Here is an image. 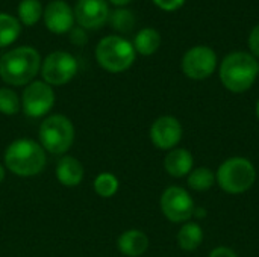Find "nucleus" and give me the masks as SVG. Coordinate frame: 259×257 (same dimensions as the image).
<instances>
[{
    "mask_svg": "<svg viewBox=\"0 0 259 257\" xmlns=\"http://www.w3.org/2000/svg\"><path fill=\"white\" fill-rule=\"evenodd\" d=\"M47 164V151L39 142L29 138L12 141L3 155V165L6 171L18 177H33L42 173Z\"/></svg>",
    "mask_w": 259,
    "mask_h": 257,
    "instance_id": "1",
    "label": "nucleus"
},
{
    "mask_svg": "<svg viewBox=\"0 0 259 257\" xmlns=\"http://www.w3.org/2000/svg\"><path fill=\"white\" fill-rule=\"evenodd\" d=\"M41 56L29 45L15 47L0 58V77L9 86H26L41 70Z\"/></svg>",
    "mask_w": 259,
    "mask_h": 257,
    "instance_id": "2",
    "label": "nucleus"
},
{
    "mask_svg": "<svg viewBox=\"0 0 259 257\" xmlns=\"http://www.w3.org/2000/svg\"><path fill=\"white\" fill-rule=\"evenodd\" d=\"M258 70L259 64L253 55L247 52H234L223 59L219 74L226 89L241 94L253 86Z\"/></svg>",
    "mask_w": 259,
    "mask_h": 257,
    "instance_id": "3",
    "label": "nucleus"
},
{
    "mask_svg": "<svg viewBox=\"0 0 259 257\" xmlns=\"http://www.w3.org/2000/svg\"><path fill=\"white\" fill-rule=\"evenodd\" d=\"M76 136L71 120L62 114H53L42 120L38 130V142L41 147L56 156H64L73 145Z\"/></svg>",
    "mask_w": 259,
    "mask_h": 257,
    "instance_id": "4",
    "label": "nucleus"
},
{
    "mask_svg": "<svg viewBox=\"0 0 259 257\" xmlns=\"http://www.w3.org/2000/svg\"><path fill=\"white\" fill-rule=\"evenodd\" d=\"M137 58L134 44L120 35H108L100 39L96 47V59L99 65L109 73H123L129 70Z\"/></svg>",
    "mask_w": 259,
    "mask_h": 257,
    "instance_id": "5",
    "label": "nucleus"
},
{
    "mask_svg": "<svg viewBox=\"0 0 259 257\" xmlns=\"http://www.w3.org/2000/svg\"><path fill=\"white\" fill-rule=\"evenodd\" d=\"M215 180L228 194H244L256 182V168L246 158H229L219 167Z\"/></svg>",
    "mask_w": 259,
    "mask_h": 257,
    "instance_id": "6",
    "label": "nucleus"
},
{
    "mask_svg": "<svg viewBox=\"0 0 259 257\" xmlns=\"http://www.w3.org/2000/svg\"><path fill=\"white\" fill-rule=\"evenodd\" d=\"M77 61L71 53L56 50L41 62L39 71L46 83L50 86H62L73 80V77L77 74Z\"/></svg>",
    "mask_w": 259,
    "mask_h": 257,
    "instance_id": "7",
    "label": "nucleus"
},
{
    "mask_svg": "<svg viewBox=\"0 0 259 257\" xmlns=\"http://www.w3.org/2000/svg\"><path fill=\"white\" fill-rule=\"evenodd\" d=\"M55 106V91L44 80L26 85L21 94V111L30 118L46 117Z\"/></svg>",
    "mask_w": 259,
    "mask_h": 257,
    "instance_id": "8",
    "label": "nucleus"
},
{
    "mask_svg": "<svg viewBox=\"0 0 259 257\" xmlns=\"http://www.w3.org/2000/svg\"><path fill=\"white\" fill-rule=\"evenodd\" d=\"M161 211L164 217L170 223H188V220L193 218L194 215V200L188 194L187 189L181 186H170L167 188L159 200Z\"/></svg>",
    "mask_w": 259,
    "mask_h": 257,
    "instance_id": "9",
    "label": "nucleus"
},
{
    "mask_svg": "<svg viewBox=\"0 0 259 257\" xmlns=\"http://www.w3.org/2000/svg\"><path fill=\"white\" fill-rule=\"evenodd\" d=\"M217 68V55L208 45H196L185 52L182 58V71L188 79L205 80Z\"/></svg>",
    "mask_w": 259,
    "mask_h": 257,
    "instance_id": "10",
    "label": "nucleus"
},
{
    "mask_svg": "<svg viewBox=\"0 0 259 257\" xmlns=\"http://www.w3.org/2000/svg\"><path fill=\"white\" fill-rule=\"evenodd\" d=\"M184 135L182 124L171 115H162L156 118L150 127V139L159 150H173L181 142Z\"/></svg>",
    "mask_w": 259,
    "mask_h": 257,
    "instance_id": "11",
    "label": "nucleus"
},
{
    "mask_svg": "<svg viewBox=\"0 0 259 257\" xmlns=\"http://www.w3.org/2000/svg\"><path fill=\"white\" fill-rule=\"evenodd\" d=\"M73 12L77 24L85 30L100 29L108 23L111 14L106 0H77Z\"/></svg>",
    "mask_w": 259,
    "mask_h": 257,
    "instance_id": "12",
    "label": "nucleus"
},
{
    "mask_svg": "<svg viewBox=\"0 0 259 257\" xmlns=\"http://www.w3.org/2000/svg\"><path fill=\"white\" fill-rule=\"evenodd\" d=\"M42 20L46 27L56 35L68 33L74 24V12L71 6L64 0H53L50 2L42 12Z\"/></svg>",
    "mask_w": 259,
    "mask_h": 257,
    "instance_id": "13",
    "label": "nucleus"
},
{
    "mask_svg": "<svg viewBox=\"0 0 259 257\" xmlns=\"http://www.w3.org/2000/svg\"><path fill=\"white\" fill-rule=\"evenodd\" d=\"M55 174H56L58 182L62 186L76 188L82 183V180L85 177V168L77 158L64 155L56 164Z\"/></svg>",
    "mask_w": 259,
    "mask_h": 257,
    "instance_id": "14",
    "label": "nucleus"
},
{
    "mask_svg": "<svg viewBox=\"0 0 259 257\" xmlns=\"http://www.w3.org/2000/svg\"><path fill=\"white\" fill-rule=\"evenodd\" d=\"M117 248L124 256L140 257L149 248V238L144 232L138 229H129L118 236Z\"/></svg>",
    "mask_w": 259,
    "mask_h": 257,
    "instance_id": "15",
    "label": "nucleus"
},
{
    "mask_svg": "<svg viewBox=\"0 0 259 257\" xmlns=\"http://www.w3.org/2000/svg\"><path fill=\"white\" fill-rule=\"evenodd\" d=\"M194 159L187 148H173L164 158V168L171 177H185L193 171Z\"/></svg>",
    "mask_w": 259,
    "mask_h": 257,
    "instance_id": "16",
    "label": "nucleus"
},
{
    "mask_svg": "<svg viewBox=\"0 0 259 257\" xmlns=\"http://www.w3.org/2000/svg\"><path fill=\"white\" fill-rule=\"evenodd\" d=\"M161 45V35L156 29L153 27H146L141 29L134 39V48L137 53L143 56H150L158 52Z\"/></svg>",
    "mask_w": 259,
    "mask_h": 257,
    "instance_id": "17",
    "label": "nucleus"
},
{
    "mask_svg": "<svg viewBox=\"0 0 259 257\" xmlns=\"http://www.w3.org/2000/svg\"><path fill=\"white\" fill-rule=\"evenodd\" d=\"M203 241V230L197 223H185L178 232V244L184 251H194Z\"/></svg>",
    "mask_w": 259,
    "mask_h": 257,
    "instance_id": "18",
    "label": "nucleus"
},
{
    "mask_svg": "<svg viewBox=\"0 0 259 257\" xmlns=\"http://www.w3.org/2000/svg\"><path fill=\"white\" fill-rule=\"evenodd\" d=\"M21 32V23L18 18L0 12V48L11 45L12 42L17 41Z\"/></svg>",
    "mask_w": 259,
    "mask_h": 257,
    "instance_id": "19",
    "label": "nucleus"
},
{
    "mask_svg": "<svg viewBox=\"0 0 259 257\" xmlns=\"http://www.w3.org/2000/svg\"><path fill=\"white\" fill-rule=\"evenodd\" d=\"M93 188H94V192L99 197H102V198H111V197H114L118 192L120 182H118V179H117L115 174L105 171V173H100L94 179Z\"/></svg>",
    "mask_w": 259,
    "mask_h": 257,
    "instance_id": "20",
    "label": "nucleus"
},
{
    "mask_svg": "<svg viewBox=\"0 0 259 257\" xmlns=\"http://www.w3.org/2000/svg\"><path fill=\"white\" fill-rule=\"evenodd\" d=\"M44 8L39 0H21L18 5V21L24 26H33L42 17Z\"/></svg>",
    "mask_w": 259,
    "mask_h": 257,
    "instance_id": "21",
    "label": "nucleus"
},
{
    "mask_svg": "<svg viewBox=\"0 0 259 257\" xmlns=\"http://www.w3.org/2000/svg\"><path fill=\"white\" fill-rule=\"evenodd\" d=\"M215 183V174L212 173V170L206 168V167H200L193 170L188 174V186L194 191H208L212 188V185Z\"/></svg>",
    "mask_w": 259,
    "mask_h": 257,
    "instance_id": "22",
    "label": "nucleus"
},
{
    "mask_svg": "<svg viewBox=\"0 0 259 257\" xmlns=\"http://www.w3.org/2000/svg\"><path fill=\"white\" fill-rule=\"evenodd\" d=\"M108 21L111 23L112 29H115L117 32L127 33L135 26V15L132 14V11L126 9V8H117L115 11H112L109 14Z\"/></svg>",
    "mask_w": 259,
    "mask_h": 257,
    "instance_id": "23",
    "label": "nucleus"
},
{
    "mask_svg": "<svg viewBox=\"0 0 259 257\" xmlns=\"http://www.w3.org/2000/svg\"><path fill=\"white\" fill-rule=\"evenodd\" d=\"M21 111V98L11 88H0V114L6 117L17 115Z\"/></svg>",
    "mask_w": 259,
    "mask_h": 257,
    "instance_id": "24",
    "label": "nucleus"
},
{
    "mask_svg": "<svg viewBox=\"0 0 259 257\" xmlns=\"http://www.w3.org/2000/svg\"><path fill=\"white\" fill-rule=\"evenodd\" d=\"M68 33H70V41L73 44H76V45H83L88 41V35H87L85 29H82L80 26L79 27H73Z\"/></svg>",
    "mask_w": 259,
    "mask_h": 257,
    "instance_id": "25",
    "label": "nucleus"
},
{
    "mask_svg": "<svg viewBox=\"0 0 259 257\" xmlns=\"http://www.w3.org/2000/svg\"><path fill=\"white\" fill-rule=\"evenodd\" d=\"M153 3L165 12H173L178 11L185 3V0H153Z\"/></svg>",
    "mask_w": 259,
    "mask_h": 257,
    "instance_id": "26",
    "label": "nucleus"
},
{
    "mask_svg": "<svg viewBox=\"0 0 259 257\" xmlns=\"http://www.w3.org/2000/svg\"><path fill=\"white\" fill-rule=\"evenodd\" d=\"M249 48H250V55H253L255 58H259V24H256L250 35H249Z\"/></svg>",
    "mask_w": 259,
    "mask_h": 257,
    "instance_id": "27",
    "label": "nucleus"
},
{
    "mask_svg": "<svg viewBox=\"0 0 259 257\" xmlns=\"http://www.w3.org/2000/svg\"><path fill=\"white\" fill-rule=\"evenodd\" d=\"M209 257H238L237 253L232 250V248H228V247H217L214 248L211 253H209Z\"/></svg>",
    "mask_w": 259,
    "mask_h": 257,
    "instance_id": "28",
    "label": "nucleus"
},
{
    "mask_svg": "<svg viewBox=\"0 0 259 257\" xmlns=\"http://www.w3.org/2000/svg\"><path fill=\"white\" fill-rule=\"evenodd\" d=\"M114 6H118V8H123V6H126V5H129L132 0H109Z\"/></svg>",
    "mask_w": 259,
    "mask_h": 257,
    "instance_id": "29",
    "label": "nucleus"
},
{
    "mask_svg": "<svg viewBox=\"0 0 259 257\" xmlns=\"http://www.w3.org/2000/svg\"><path fill=\"white\" fill-rule=\"evenodd\" d=\"M193 217H199V218H203V217H206V211H205L203 208H200V211H199V209L196 208V209H194V215H193Z\"/></svg>",
    "mask_w": 259,
    "mask_h": 257,
    "instance_id": "30",
    "label": "nucleus"
},
{
    "mask_svg": "<svg viewBox=\"0 0 259 257\" xmlns=\"http://www.w3.org/2000/svg\"><path fill=\"white\" fill-rule=\"evenodd\" d=\"M5 177H6V168H5V165H3V164H0V185L3 183Z\"/></svg>",
    "mask_w": 259,
    "mask_h": 257,
    "instance_id": "31",
    "label": "nucleus"
},
{
    "mask_svg": "<svg viewBox=\"0 0 259 257\" xmlns=\"http://www.w3.org/2000/svg\"><path fill=\"white\" fill-rule=\"evenodd\" d=\"M255 111H256V117H258V120H259V100H258V103H256V109H255Z\"/></svg>",
    "mask_w": 259,
    "mask_h": 257,
    "instance_id": "32",
    "label": "nucleus"
},
{
    "mask_svg": "<svg viewBox=\"0 0 259 257\" xmlns=\"http://www.w3.org/2000/svg\"><path fill=\"white\" fill-rule=\"evenodd\" d=\"M258 76H259V70H258Z\"/></svg>",
    "mask_w": 259,
    "mask_h": 257,
    "instance_id": "33",
    "label": "nucleus"
}]
</instances>
